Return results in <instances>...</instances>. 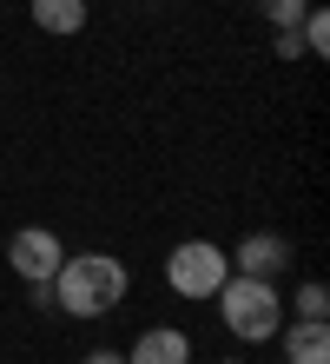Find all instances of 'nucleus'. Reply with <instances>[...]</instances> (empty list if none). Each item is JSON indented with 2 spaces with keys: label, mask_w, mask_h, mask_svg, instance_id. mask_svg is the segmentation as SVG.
<instances>
[{
  "label": "nucleus",
  "mask_w": 330,
  "mask_h": 364,
  "mask_svg": "<svg viewBox=\"0 0 330 364\" xmlns=\"http://www.w3.org/2000/svg\"><path fill=\"white\" fill-rule=\"evenodd\" d=\"M27 14H33V27L40 33H53V40H66V33H79L86 27V0H27Z\"/></svg>",
  "instance_id": "6e6552de"
},
{
  "label": "nucleus",
  "mask_w": 330,
  "mask_h": 364,
  "mask_svg": "<svg viewBox=\"0 0 330 364\" xmlns=\"http://www.w3.org/2000/svg\"><path fill=\"white\" fill-rule=\"evenodd\" d=\"M297 40H304V60L330 53V14H324V7H311V14L297 20Z\"/></svg>",
  "instance_id": "1a4fd4ad"
},
{
  "label": "nucleus",
  "mask_w": 330,
  "mask_h": 364,
  "mask_svg": "<svg viewBox=\"0 0 330 364\" xmlns=\"http://www.w3.org/2000/svg\"><path fill=\"white\" fill-rule=\"evenodd\" d=\"M277 60H304V40L297 33H277Z\"/></svg>",
  "instance_id": "f8f14e48"
},
{
  "label": "nucleus",
  "mask_w": 330,
  "mask_h": 364,
  "mask_svg": "<svg viewBox=\"0 0 330 364\" xmlns=\"http://www.w3.org/2000/svg\"><path fill=\"white\" fill-rule=\"evenodd\" d=\"M60 259H66V245L47 225H20L7 239V265H13V278H27V285H47V278L60 272Z\"/></svg>",
  "instance_id": "20e7f679"
},
{
  "label": "nucleus",
  "mask_w": 330,
  "mask_h": 364,
  "mask_svg": "<svg viewBox=\"0 0 330 364\" xmlns=\"http://www.w3.org/2000/svg\"><path fill=\"white\" fill-rule=\"evenodd\" d=\"M225 278H231V252L211 239H179L165 252V285L179 298H218Z\"/></svg>",
  "instance_id": "7ed1b4c3"
},
{
  "label": "nucleus",
  "mask_w": 330,
  "mask_h": 364,
  "mask_svg": "<svg viewBox=\"0 0 330 364\" xmlns=\"http://www.w3.org/2000/svg\"><path fill=\"white\" fill-rule=\"evenodd\" d=\"M79 364H126V351H113V345H99V351H86Z\"/></svg>",
  "instance_id": "ddd939ff"
},
{
  "label": "nucleus",
  "mask_w": 330,
  "mask_h": 364,
  "mask_svg": "<svg viewBox=\"0 0 330 364\" xmlns=\"http://www.w3.org/2000/svg\"><path fill=\"white\" fill-rule=\"evenodd\" d=\"M218 325H225L238 345H271L277 325H284V298L271 278H245L231 272L225 285H218Z\"/></svg>",
  "instance_id": "f03ea898"
},
{
  "label": "nucleus",
  "mask_w": 330,
  "mask_h": 364,
  "mask_svg": "<svg viewBox=\"0 0 330 364\" xmlns=\"http://www.w3.org/2000/svg\"><path fill=\"white\" fill-rule=\"evenodd\" d=\"M258 14H264V20H271V27H277V33H297V20H304V14H311V0H258Z\"/></svg>",
  "instance_id": "9d476101"
},
{
  "label": "nucleus",
  "mask_w": 330,
  "mask_h": 364,
  "mask_svg": "<svg viewBox=\"0 0 330 364\" xmlns=\"http://www.w3.org/2000/svg\"><path fill=\"white\" fill-rule=\"evenodd\" d=\"M284 364H330V318H291L277 325Z\"/></svg>",
  "instance_id": "423d86ee"
},
{
  "label": "nucleus",
  "mask_w": 330,
  "mask_h": 364,
  "mask_svg": "<svg viewBox=\"0 0 330 364\" xmlns=\"http://www.w3.org/2000/svg\"><path fill=\"white\" fill-rule=\"evenodd\" d=\"M47 291H53V311H66V318H106L126 305L132 272L113 252H66L60 272L47 278Z\"/></svg>",
  "instance_id": "f257e3e1"
},
{
  "label": "nucleus",
  "mask_w": 330,
  "mask_h": 364,
  "mask_svg": "<svg viewBox=\"0 0 330 364\" xmlns=\"http://www.w3.org/2000/svg\"><path fill=\"white\" fill-rule=\"evenodd\" d=\"M126 364H192V331H179V325H145L139 338H132Z\"/></svg>",
  "instance_id": "0eeeda50"
},
{
  "label": "nucleus",
  "mask_w": 330,
  "mask_h": 364,
  "mask_svg": "<svg viewBox=\"0 0 330 364\" xmlns=\"http://www.w3.org/2000/svg\"><path fill=\"white\" fill-rule=\"evenodd\" d=\"M218 364H245V358H218Z\"/></svg>",
  "instance_id": "4468645a"
},
{
  "label": "nucleus",
  "mask_w": 330,
  "mask_h": 364,
  "mask_svg": "<svg viewBox=\"0 0 330 364\" xmlns=\"http://www.w3.org/2000/svg\"><path fill=\"white\" fill-rule=\"evenodd\" d=\"M231 272H245V278H277V272H291V239L284 232H245L231 252Z\"/></svg>",
  "instance_id": "39448f33"
},
{
  "label": "nucleus",
  "mask_w": 330,
  "mask_h": 364,
  "mask_svg": "<svg viewBox=\"0 0 330 364\" xmlns=\"http://www.w3.org/2000/svg\"><path fill=\"white\" fill-rule=\"evenodd\" d=\"M297 318H330V291L317 285V278H304V285H297Z\"/></svg>",
  "instance_id": "9b49d317"
}]
</instances>
